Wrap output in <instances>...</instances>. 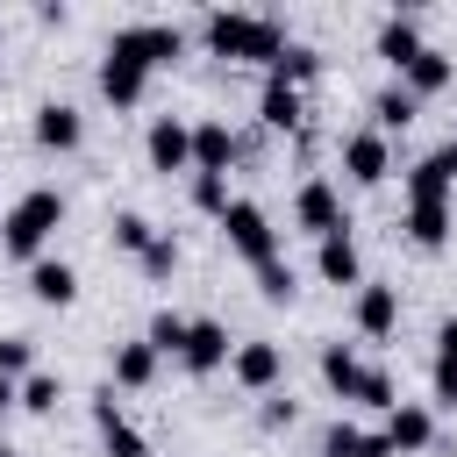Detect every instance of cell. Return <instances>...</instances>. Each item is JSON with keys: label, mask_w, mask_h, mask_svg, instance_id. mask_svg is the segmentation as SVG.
<instances>
[{"label": "cell", "mask_w": 457, "mask_h": 457, "mask_svg": "<svg viewBox=\"0 0 457 457\" xmlns=\"http://www.w3.org/2000/svg\"><path fill=\"white\" fill-rule=\"evenodd\" d=\"M414 114H421V100H414V93H407L400 79H393L386 93H371V129H378V136H393V129H407Z\"/></svg>", "instance_id": "obj_26"}, {"label": "cell", "mask_w": 457, "mask_h": 457, "mask_svg": "<svg viewBox=\"0 0 457 457\" xmlns=\"http://www.w3.org/2000/svg\"><path fill=\"white\" fill-rule=\"evenodd\" d=\"M136 264H143V278H171V271H179V236H171V228H157V243H150Z\"/></svg>", "instance_id": "obj_31"}, {"label": "cell", "mask_w": 457, "mask_h": 457, "mask_svg": "<svg viewBox=\"0 0 457 457\" xmlns=\"http://www.w3.org/2000/svg\"><path fill=\"white\" fill-rule=\"evenodd\" d=\"M236 129L221 121V114H200L193 121V171H214V179H228V164H236Z\"/></svg>", "instance_id": "obj_11"}, {"label": "cell", "mask_w": 457, "mask_h": 457, "mask_svg": "<svg viewBox=\"0 0 457 457\" xmlns=\"http://www.w3.org/2000/svg\"><path fill=\"white\" fill-rule=\"evenodd\" d=\"M428 393H436V407H457V357L436 350V364H428Z\"/></svg>", "instance_id": "obj_36"}, {"label": "cell", "mask_w": 457, "mask_h": 457, "mask_svg": "<svg viewBox=\"0 0 457 457\" xmlns=\"http://www.w3.org/2000/svg\"><path fill=\"white\" fill-rule=\"evenodd\" d=\"M314 71H321V50H314V43H286L278 64H271V79H286V86H307Z\"/></svg>", "instance_id": "obj_28"}, {"label": "cell", "mask_w": 457, "mask_h": 457, "mask_svg": "<svg viewBox=\"0 0 457 457\" xmlns=\"http://www.w3.org/2000/svg\"><path fill=\"white\" fill-rule=\"evenodd\" d=\"M293 221L321 243V236H336V228H350V214H343V186L336 179H300V193H293Z\"/></svg>", "instance_id": "obj_4"}, {"label": "cell", "mask_w": 457, "mask_h": 457, "mask_svg": "<svg viewBox=\"0 0 457 457\" xmlns=\"http://www.w3.org/2000/svg\"><path fill=\"white\" fill-rule=\"evenodd\" d=\"M107 43L129 50V57H143V64L157 71V64H171V57L186 50V29H179V21H129V29H114Z\"/></svg>", "instance_id": "obj_6"}, {"label": "cell", "mask_w": 457, "mask_h": 457, "mask_svg": "<svg viewBox=\"0 0 457 457\" xmlns=\"http://www.w3.org/2000/svg\"><path fill=\"white\" fill-rule=\"evenodd\" d=\"M350 314H357V328H364L371 343H386V336L400 328V286H386V278H364Z\"/></svg>", "instance_id": "obj_12"}, {"label": "cell", "mask_w": 457, "mask_h": 457, "mask_svg": "<svg viewBox=\"0 0 457 457\" xmlns=\"http://www.w3.org/2000/svg\"><path fill=\"white\" fill-rule=\"evenodd\" d=\"M200 36L214 57H250V64H278V50L293 43L278 14H250V7H214L200 21Z\"/></svg>", "instance_id": "obj_1"}, {"label": "cell", "mask_w": 457, "mask_h": 457, "mask_svg": "<svg viewBox=\"0 0 457 457\" xmlns=\"http://www.w3.org/2000/svg\"><path fill=\"white\" fill-rule=\"evenodd\" d=\"M450 214H457V200H407V243L443 250L450 243Z\"/></svg>", "instance_id": "obj_21"}, {"label": "cell", "mask_w": 457, "mask_h": 457, "mask_svg": "<svg viewBox=\"0 0 457 457\" xmlns=\"http://www.w3.org/2000/svg\"><path fill=\"white\" fill-rule=\"evenodd\" d=\"M228 357H236L228 328H221L214 314H200V321H193V336H186V350H179V364H186L193 378H207V371H228Z\"/></svg>", "instance_id": "obj_10"}, {"label": "cell", "mask_w": 457, "mask_h": 457, "mask_svg": "<svg viewBox=\"0 0 457 457\" xmlns=\"http://www.w3.org/2000/svg\"><path fill=\"white\" fill-rule=\"evenodd\" d=\"M221 236H228V250L250 257V264H271V257H278V228H271V214H264L257 200H228Z\"/></svg>", "instance_id": "obj_3"}, {"label": "cell", "mask_w": 457, "mask_h": 457, "mask_svg": "<svg viewBox=\"0 0 457 457\" xmlns=\"http://www.w3.org/2000/svg\"><path fill=\"white\" fill-rule=\"evenodd\" d=\"M228 378H236L243 393H278V378H286V350H278L271 336H243L236 357H228Z\"/></svg>", "instance_id": "obj_5"}, {"label": "cell", "mask_w": 457, "mask_h": 457, "mask_svg": "<svg viewBox=\"0 0 457 457\" xmlns=\"http://www.w3.org/2000/svg\"><path fill=\"white\" fill-rule=\"evenodd\" d=\"M264 428H293V400H286V393L264 400Z\"/></svg>", "instance_id": "obj_37"}, {"label": "cell", "mask_w": 457, "mask_h": 457, "mask_svg": "<svg viewBox=\"0 0 457 457\" xmlns=\"http://www.w3.org/2000/svg\"><path fill=\"white\" fill-rule=\"evenodd\" d=\"M421 50H428V36H421V21H414V14H386V21H378V57L393 64V79H400Z\"/></svg>", "instance_id": "obj_17"}, {"label": "cell", "mask_w": 457, "mask_h": 457, "mask_svg": "<svg viewBox=\"0 0 457 457\" xmlns=\"http://www.w3.org/2000/svg\"><path fill=\"white\" fill-rule=\"evenodd\" d=\"M450 79H457V57H450L443 43H428V50H421V57H414V64L400 71V86H407L414 100H428V93H443Z\"/></svg>", "instance_id": "obj_19"}, {"label": "cell", "mask_w": 457, "mask_h": 457, "mask_svg": "<svg viewBox=\"0 0 457 457\" xmlns=\"http://www.w3.org/2000/svg\"><path fill=\"white\" fill-rule=\"evenodd\" d=\"M343 171H350V186H378V179L393 171V136L350 129V136H343Z\"/></svg>", "instance_id": "obj_9"}, {"label": "cell", "mask_w": 457, "mask_h": 457, "mask_svg": "<svg viewBox=\"0 0 457 457\" xmlns=\"http://www.w3.org/2000/svg\"><path fill=\"white\" fill-rule=\"evenodd\" d=\"M314 271H321L328 286H364V250H357V236H350V228L321 236V243H314Z\"/></svg>", "instance_id": "obj_15"}, {"label": "cell", "mask_w": 457, "mask_h": 457, "mask_svg": "<svg viewBox=\"0 0 457 457\" xmlns=\"http://www.w3.org/2000/svg\"><path fill=\"white\" fill-rule=\"evenodd\" d=\"M0 457H14V450H7V443H0Z\"/></svg>", "instance_id": "obj_40"}, {"label": "cell", "mask_w": 457, "mask_h": 457, "mask_svg": "<svg viewBox=\"0 0 457 457\" xmlns=\"http://www.w3.org/2000/svg\"><path fill=\"white\" fill-rule=\"evenodd\" d=\"M257 293H264V300H293V293H300V286H293V264H286V257L257 264Z\"/></svg>", "instance_id": "obj_34"}, {"label": "cell", "mask_w": 457, "mask_h": 457, "mask_svg": "<svg viewBox=\"0 0 457 457\" xmlns=\"http://www.w3.org/2000/svg\"><path fill=\"white\" fill-rule=\"evenodd\" d=\"M386 443H393V457H414V450H428V443H436V407H421V400H400V407L386 414Z\"/></svg>", "instance_id": "obj_16"}, {"label": "cell", "mask_w": 457, "mask_h": 457, "mask_svg": "<svg viewBox=\"0 0 457 457\" xmlns=\"http://www.w3.org/2000/svg\"><path fill=\"white\" fill-rule=\"evenodd\" d=\"M7 407H21V378H0V414Z\"/></svg>", "instance_id": "obj_39"}, {"label": "cell", "mask_w": 457, "mask_h": 457, "mask_svg": "<svg viewBox=\"0 0 457 457\" xmlns=\"http://www.w3.org/2000/svg\"><path fill=\"white\" fill-rule=\"evenodd\" d=\"M93 428H100V443H107V457H150V443H143V428L121 414V400H114V386L93 400Z\"/></svg>", "instance_id": "obj_13"}, {"label": "cell", "mask_w": 457, "mask_h": 457, "mask_svg": "<svg viewBox=\"0 0 457 457\" xmlns=\"http://www.w3.org/2000/svg\"><path fill=\"white\" fill-rule=\"evenodd\" d=\"M57 400H64V378L36 364V371L21 378V407H29V414H57Z\"/></svg>", "instance_id": "obj_30"}, {"label": "cell", "mask_w": 457, "mask_h": 457, "mask_svg": "<svg viewBox=\"0 0 457 457\" xmlns=\"http://www.w3.org/2000/svg\"><path fill=\"white\" fill-rule=\"evenodd\" d=\"M36 371V343L29 336H0V378H29Z\"/></svg>", "instance_id": "obj_33"}, {"label": "cell", "mask_w": 457, "mask_h": 457, "mask_svg": "<svg viewBox=\"0 0 457 457\" xmlns=\"http://www.w3.org/2000/svg\"><path fill=\"white\" fill-rule=\"evenodd\" d=\"M228 200H236V193H228V179H214V171H193V207H207V214L221 221V214H228Z\"/></svg>", "instance_id": "obj_32"}, {"label": "cell", "mask_w": 457, "mask_h": 457, "mask_svg": "<svg viewBox=\"0 0 457 457\" xmlns=\"http://www.w3.org/2000/svg\"><path fill=\"white\" fill-rule=\"evenodd\" d=\"M257 121L293 136V129L307 121V100H300V86H286V79H264V93H257Z\"/></svg>", "instance_id": "obj_20"}, {"label": "cell", "mask_w": 457, "mask_h": 457, "mask_svg": "<svg viewBox=\"0 0 457 457\" xmlns=\"http://www.w3.org/2000/svg\"><path fill=\"white\" fill-rule=\"evenodd\" d=\"M143 86H150V64L107 43V57H100V93H107L114 107H136V100H143Z\"/></svg>", "instance_id": "obj_14"}, {"label": "cell", "mask_w": 457, "mask_h": 457, "mask_svg": "<svg viewBox=\"0 0 457 457\" xmlns=\"http://www.w3.org/2000/svg\"><path fill=\"white\" fill-rule=\"evenodd\" d=\"M150 243H157V221H150V214H136V207H121V214H114V250L143 257Z\"/></svg>", "instance_id": "obj_29"}, {"label": "cell", "mask_w": 457, "mask_h": 457, "mask_svg": "<svg viewBox=\"0 0 457 457\" xmlns=\"http://www.w3.org/2000/svg\"><path fill=\"white\" fill-rule=\"evenodd\" d=\"M57 228H64V193H57V186H29V193L0 214V250L36 264V257H43V243H50Z\"/></svg>", "instance_id": "obj_2"}, {"label": "cell", "mask_w": 457, "mask_h": 457, "mask_svg": "<svg viewBox=\"0 0 457 457\" xmlns=\"http://www.w3.org/2000/svg\"><path fill=\"white\" fill-rule=\"evenodd\" d=\"M357 407H378V414H393V407H400V400H393V371H378V364H371V371H364V393H357Z\"/></svg>", "instance_id": "obj_35"}, {"label": "cell", "mask_w": 457, "mask_h": 457, "mask_svg": "<svg viewBox=\"0 0 457 457\" xmlns=\"http://www.w3.org/2000/svg\"><path fill=\"white\" fill-rule=\"evenodd\" d=\"M364 371H371V364H357L350 343H321V386H328L336 400H357V393H364Z\"/></svg>", "instance_id": "obj_23"}, {"label": "cell", "mask_w": 457, "mask_h": 457, "mask_svg": "<svg viewBox=\"0 0 457 457\" xmlns=\"http://www.w3.org/2000/svg\"><path fill=\"white\" fill-rule=\"evenodd\" d=\"M436 350H443V357H457V314H450V321L436 328Z\"/></svg>", "instance_id": "obj_38"}, {"label": "cell", "mask_w": 457, "mask_h": 457, "mask_svg": "<svg viewBox=\"0 0 457 457\" xmlns=\"http://www.w3.org/2000/svg\"><path fill=\"white\" fill-rule=\"evenodd\" d=\"M186 336H193V321H186V314H171V307H157V314H150V328H143V343H150L157 357H179V350H186Z\"/></svg>", "instance_id": "obj_27"}, {"label": "cell", "mask_w": 457, "mask_h": 457, "mask_svg": "<svg viewBox=\"0 0 457 457\" xmlns=\"http://www.w3.org/2000/svg\"><path fill=\"white\" fill-rule=\"evenodd\" d=\"M407 200H457V136L407 164Z\"/></svg>", "instance_id": "obj_8"}, {"label": "cell", "mask_w": 457, "mask_h": 457, "mask_svg": "<svg viewBox=\"0 0 457 457\" xmlns=\"http://www.w3.org/2000/svg\"><path fill=\"white\" fill-rule=\"evenodd\" d=\"M29 129H36V143H43V150H79V136H86V114H79L71 100H43Z\"/></svg>", "instance_id": "obj_18"}, {"label": "cell", "mask_w": 457, "mask_h": 457, "mask_svg": "<svg viewBox=\"0 0 457 457\" xmlns=\"http://www.w3.org/2000/svg\"><path fill=\"white\" fill-rule=\"evenodd\" d=\"M29 293H36L43 307H71V300H79V271H71L64 257H36V264H29Z\"/></svg>", "instance_id": "obj_22"}, {"label": "cell", "mask_w": 457, "mask_h": 457, "mask_svg": "<svg viewBox=\"0 0 457 457\" xmlns=\"http://www.w3.org/2000/svg\"><path fill=\"white\" fill-rule=\"evenodd\" d=\"M143 157H150V171H193V121L186 114H157L143 129Z\"/></svg>", "instance_id": "obj_7"}, {"label": "cell", "mask_w": 457, "mask_h": 457, "mask_svg": "<svg viewBox=\"0 0 457 457\" xmlns=\"http://www.w3.org/2000/svg\"><path fill=\"white\" fill-rule=\"evenodd\" d=\"M321 457H393V443H386V428L364 436L357 421H328L321 428Z\"/></svg>", "instance_id": "obj_24"}, {"label": "cell", "mask_w": 457, "mask_h": 457, "mask_svg": "<svg viewBox=\"0 0 457 457\" xmlns=\"http://www.w3.org/2000/svg\"><path fill=\"white\" fill-rule=\"evenodd\" d=\"M150 378H157V350H150L143 336L114 343V386H121V393H143Z\"/></svg>", "instance_id": "obj_25"}]
</instances>
